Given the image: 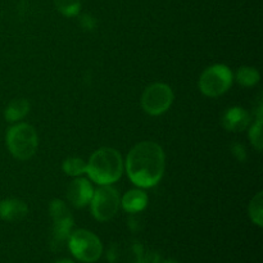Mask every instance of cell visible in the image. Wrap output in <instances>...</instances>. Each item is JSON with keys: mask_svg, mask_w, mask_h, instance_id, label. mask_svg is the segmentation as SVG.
Returning <instances> with one entry per match:
<instances>
[{"mask_svg": "<svg viewBox=\"0 0 263 263\" xmlns=\"http://www.w3.org/2000/svg\"><path fill=\"white\" fill-rule=\"evenodd\" d=\"M54 4H55L57 9L67 17H73V15L79 14L80 9H81L80 0H54Z\"/></svg>", "mask_w": 263, "mask_h": 263, "instance_id": "obj_18", "label": "cell"}, {"mask_svg": "<svg viewBox=\"0 0 263 263\" xmlns=\"http://www.w3.org/2000/svg\"><path fill=\"white\" fill-rule=\"evenodd\" d=\"M162 261L163 259H162V257L157 252L144 251L136 263H162Z\"/></svg>", "mask_w": 263, "mask_h": 263, "instance_id": "obj_19", "label": "cell"}, {"mask_svg": "<svg viewBox=\"0 0 263 263\" xmlns=\"http://www.w3.org/2000/svg\"><path fill=\"white\" fill-rule=\"evenodd\" d=\"M81 25L84 28H89V30H91V28H94L95 26V21L94 18L91 17V15H84V17L81 18Z\"/></svg>", "mask_w": 263, "mask_h": 263, "instance_id": "obj_21", "label": "cell"}, {"mask_svg": "<svg viewBox=\"0 0 263 263\" xmlns=\"http://www.w3.org/2000/svg\"><path fill=\"white\" fill-rule=\"evenodd\" d=\"M68 248L74 258L81 262H97L102 257L103 244L91 231L79 229L71 233L68 238Z\"/></svg>", "mask_w": 263, "mask_h": 263, "instance_id": "obj_4", "label": "cell"}, {"mask_svg": "<svg viewBox=\"0 0 263 263\" xmlns=\"http://www.w3.org/2000/svg\"><path fill=\"white\" fill-rule=\"evenodd\" d=\"M87 163H85L84 159L71 157L63 162V170L68 176H80V175L86 172Z\"/></svg>", "mask_w": 263, "mask_h": 263, "instance_id": "obj_16", "label": "cell"}, {"mask_svg": "<svg viewBox=\"0 0 263 263\" xmlns=\"http://www.w3.org/2000/svg\"><path fill=\"white\" fill-rule=\"evenodd\" d=\"M231 151H233V154L239 159L240 162H246L247 159V151L244 148V145H241L240 143H235L231 146Z\"/></svg>", "mask_w": 263, "mask_h": 263, "instance_id": "obj_20", "label": "cell"}, {"mask_svg": "<svg viewBox=\"0 0 263 263\" xmlns=\"http://www.w3.org/2000/svg\"><path fill=\"white\" fill-rule=\"evenodd\" d=\"M122 157L113 148H100L92 153L86 167L90 179L99 185H110L122 175Z\"/></svg>", "mask_w": 263, "mask_h": 263, "instance_id": "obj_2", "label": "cell"}, {"mask_svg": "<svg viewBox=\"0 0 263 263\" xmlns=\"http://www.w3.org/2000/svg\"><path fill=\"white\" fill-rule=\"evenodd\" d=\"M126 171L131 181L138 186H154L158 184L164 172L163 149L153 141L139 143L128 153Z\"/></svg>", "mask_w": 263, "mask_h": 263, "instance_id": "obj_1", "label": "cell"}, {"mask_svg": "<svg viewBox=\"0 0 263 263\" xmlns=\"http://www.w3.org/2000/svg\"><path fill=\"white\" fill-rule=\"evenodd\" d=\"M251 122V116L246 109L240 107H234L226 110L222 117V125L226 130L240 133L248 127Z\"/></svg>", "mask_w": 263, "mask_h": 263, "instance_id": "obj_10", "label": "cell"}, {"mask_svg": "<svg viewBox=\"0 0 263 263\" xmlns=\"http://www.w3.org/2000/svg\"><path fill=\"white\" fill-rule=\"evenodd\" d=\"M94 190L91 184L85 179H76L67 187V198L77 208H82L91 200Z\"/></svg>", "mask_w": 263, "mask_h": 263, "instance_id": "obj_9", "label": "cell"}, {"mask_svg": "<svg viewBox=\"0 0 263 263\" xmlns=\"http://www.w3.org/2000/svg\"><path fill=\"white\" fill-rule=\"evenodd\" d=\"M236 80L243 86H254L259 81V73L253 67H241L236 73Z\"/></svg>", "mask_w": 263, "mask_h": 263, "instance_id": "obj_15", "label": "cell"}, {"mask_svg": "<svg viewBox=\"0 0 263 263\" xmlns=\"http://www.w3.org/2000/svg\"><path fill=\"white\" fill-rule=\"evenodd\" d=\"M174 102L171 87L162 82H156L148 86L141 98V105L148 115L159 116L166 112Z\"/></svg>", "mask_w": 263, "mask_h": 263, "instance_id": "obj_8", "label": "cell"}, {"mask_svg": "<svg viewBox=\"0 0 263 263\" xmlns=\"http://www.w3.org/2000/svg\"><path fill=\"white\" fill-rule=\"evenodd\" d=\"M28 213V207L21 199H4L0 202V218L9 222L21 221Z\"/></svg>", "mask_w": 263, "mask_h": 263, "instance_id": "obj_11", "label": "cell"}, {"mask_svg": "<svg viewBox=\"0 0 263 263\" xmlns=\"http://www.w3.org/2000/svg\"><path fill=\"white\" fill-rule=\"evenodd\" d=\"M7 145L13 157L26 161L35 154L39 145L36 130L27 123H18L8 130Z\"/></svg>", "mask_w": 263, "mask_h": 263, "instance_id": "obj_3", "label": "cell"}, {"mask_svg": "<svg viewBox=\"0 0 263 263\" xmlns=\"http://www.w3.org/2000/svg\"><path fill=\"white\" fill-rule=\"evenodd\" d=\"M90 202H91L92 215L100 222L112 220L117 213L121 203L118 192L109 185H102V187L94 192Z\"/></svg>", "mask_w": 263, "mask_h": 263, "instance_id": "obj_7", "label": "cell"}, {"mask_svg": "<svg viewBox=\"0 0 263 263\" xmlns=\"http://www.w3.org/2000/svg\"><path fill=\"white\" fill-rule=\"evenodd\" d=\"M162 263H177V262L172 261V259H167V261H162Z\"/></svg>", "mask_w": 263, "mask_h": 263, "instance_id": "obj_23", "label": "cell"}, {"mask_svg": "<svg viewBox=\"0 0 263 263\" xmlns=\"http://www.w3.org/2000/svg\"><path fill=\"white\" fill-rule=\"evenodd\" d=\"M55 263H74V262L71 261V259H61V261H58Z\"/></svg>", "mask_w": 263, "mask_h": 263, "instance_id": "obj_22", "label": "cell"}, {"mask_svg": "<svg viewBox=\"0 0 263 263\" xmlns=\"http://www.w3.org/2000/svg\"><path fill=\"white\" fill-rule=\"evenodd\" d=\"M263 195L262 193H258L256 197L252 199L251 204H249V216H251V220L253 221V223H256L257 226L263 225Z\"/></svg>", "mask_w": 263, "mask_h": 263, "instance_id": "obj_17", "label": "cell"}, {"mask_svg": "<svg viewBox=\"0 0 263 263\" xmlns=\"http://www.w3.org/2000/svg\"><path fill=\"white\" fill-rule=\"evenodd\" d=\"M121 203H122V207L126 212L138 213L146 207L148 195L143 190H130L123 195Z\"/></svg>", "mask_w": 263, "mask_h": 263, "instance_id": "obj_12", "label": "cell"}, {"mask_svg": "<svg viewBox=\"0 0 263 263\" xmlns=\"http://www.w3.org/2000/svg\"><path fill=\"white\" fill-rule=\"evenodd\" d=\"M30 112V102L27 99H14L7 105L4 110V117L8 122L22 120Z\"/></svg>", "mask_w": 263, "mask_h": 263, "instance_id": "obj_13", "label": "cell"}, {"mask_svg": "<svg viewBox=\"0 0 263 263\" xmlns=\"http://www.w3.org/2000/svg\"><path fill=\"white\" fill-rule=\"evenodd\" d=\"M233 84V73L223 64L208 67L199 79V89L207 97H220L230 89Z\"/></svg>", "mask_w": 263, "mask_h": 263, "instance_id": "obj_6", "label": "cell"}, {"mask_svg": "<svg viewBox=\"0 0 263 263\" xmlns=\"http://www.w3.org/2000/svg\"><path fill=\"white\" fill-rule=\"evenodd\" d=\"M49 212L53 218V238H51V248L54 251H59L66 241H68L69 235L73 228V217L67 207V204L62 200H53L49 205Z\"/></svg>", "mask_w": 263, "mask_h": 263, "instance_id": "obj_5", "label": "cell"}, {"mask_svg": "<svg viewBox=\"0 0 263 263\" xmlns=\"http://www.w3.org/2000/svg\"><path fill=\"white\" fill-rule=\"evenodd\" d=\"M258 112H257V120L256 122L253 123V126L251 127V131H249V138H251L252 144H253L254 148L258 152L262 151V104H259Z\"/></svg>", "mask_w": 263, "mask_h": 263, "instance_id": "obj_14", "label": "cell"}]
</instances>
